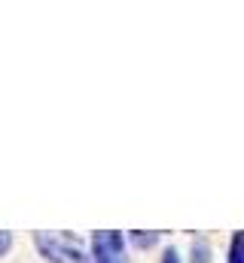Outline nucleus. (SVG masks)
<instances>
[{
    "instance_id": "nucleus-1",
    "label": "nucleus",
    "mask_w": 244,
    "mask_h": 263,
    "mask_svg": "<svg viewBox=\"0 0 244 263\" xmlns=\"http://www.w3.org/2000/svg\"><path fill=\"white\" fill-rule=\"evenodd\" d=\"M34 248L46 263H89V242L70 230H40L34 233Z\"/></svg>"
},
{
    "instance_id": "nucleus-2",
    "label": "nucleus",
    "mask_w": 244,
    "mask_h": 263,
    "mask_svg": "<svg viewBox=\"0 0 244 263\" xmlns=\"http://www.w3.org/2000/svg\"><path fill=\"white\" fill-rule=\"evenodd\" d=\"M89 263H125V236L116 230H98L89 239Z\"/></svg>"
},
{
    "instance_id": "nucleus-3",
    "label": "nucleus",
    "mask_w": 244,
    "mask_h": 263,
    "mask_svg": "<svg viewBox=\"0 0 244 263\" xmlns=\"http://www.w3.org/2000/svg\"><path fill=\"white\" fill-rule=\"evenodd\" d=\"M159 233L156 230H134V233H128V239H125V245H131V248H137V251H147V248H153V245H159Z\"/></svg>"
},
{
    "instance_id": "nucleus-4",
    "label": "nucleus",
    "mask_w": 244,
    "mask_h": 263,
    "mask_svg": "<svg viewBox=\"0 0 244 263\" xmlns=\"http://www.w3.org/2000/svg\"><path fill=\"white\" fill-rule=\"evenodd\" d=\"M226 263H244V230L232 233L229 251H226Z\"/></svg>"
},
{
    "instance_id": "nucleus-5",
    "label": "nucleus",
    "mask_w": 244,
    "mask_h": 263,
    "mask_svg": "<svg viewBox=\"0 0 244 263\" xmlns=\"http://www.w3.org/2000/svg\"><path fill=\"white\" fill-rule=\"evenodd\" d=\"M159 263H183L180 251L174 248V245H168V248H162V257H159Z\"/></svg>"
},
{
    "instance_id": "nucleus-6",
    "label": "nucleus",
    "mask_w": 244,
    "mask_h": 263,
    "mask_svg": "<svg viewBox=\"0 0 244 263\" xmlns=\"http://www.w3.org/2000/svg\"><path fill=\"white\" fill-rule=\"evenodd\" d=\"M9 248H12V233L9 230H0V260L9 254Z\"/></svg>"
},
{
    "instance_id": "nucleus-7",
    "label": "nucleus",
    "mask_w": 244,
    "mask_h": 263,
    "mask_svg": "<svg viewBox=\"0 0 244 263\" xmlns=\"http://www.w3.org/2000/svg\"><path fill=\"white\" fill-rule=\"evenodd\" d=\"M192 254H195V260H192V263H208V254H211V251H208V245H205V242H195Z\"/></svg>"
}]
</instances>
